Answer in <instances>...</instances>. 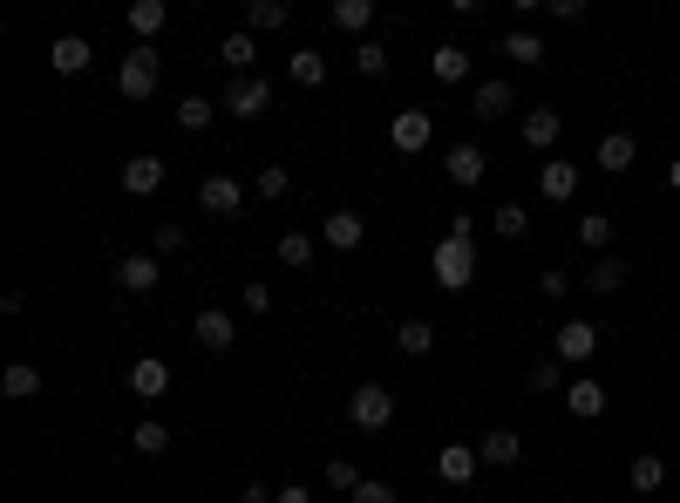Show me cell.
<instances>
[{
	"instance_id": "obj_1",
	"label": "cell",
	"mask_w": 680,
	"mask_h": 503,
	"mask_svg": "<svg viewBox=\"0 0 680 503\" xmlns=\"http://www.w3.org/2000/svg\"><path fill=\"white\" fill-rule=\"evenodd\" d=\"M157 82H164V55L150 41H137L130 55H123V68H116V89L130 95V103H150L157 95Z\"/></svg>"
},
{
	"instance_id": "obj_2",
	"label": "cell",
	"mask_w": 680,
	"mask_h": 503,
	"mask_svg": "<svg viewBox=\"0 0 680 503\" xmlns=\"http://www.w3.org/2000/svg\"><path fill=\"white\" fill-rule=\"evenodd\" d=\"M429 272H436L442 293H463V286L476 280V245H470V238H442V245L429 252Z\"/></svg>"
},
{
	"instance_id": "obj_3",
	"label": "cell",
	"mask_w": 680,
	"mask_h": 503,
	"mask_svg": "<svg viewBox=\"0 0 680 503\" xmlns=\"http://www.w3.org/2000/svg\"><path fill=\"white\" fill-rule=\"evenodd\" d=\"M347 422H355V429H388V422H395V395L382 388V382H361L355 395H347Z\"/></svg>"
},
{
	"instance_id": "obj_4",
	"label": "cell",
	"mask_w": 680,
	"mask_h": 503,
	"mask_svg": "<svg viewBox=\"0 0 680 503\" xmlns=\"http://www.w3.org/2000/svg\"><path fill=\"white\" fill-rule=\"evenodd\" d=\"M224 109H232L239 122H259L272 109V82L266 75H232V89H224Z\"/></svg>"
},
{
	"instance_id": "obj_5",
	"label": "cell",
	"mask_w": 680,
	"mask_h": 503,
	"mask_svg": "<svg viewBox=\"0 0 680 503\" xmlns=\"http://www.w3.org/2000/svg\"><path fill=\"white\" fill-rule=\"evenodd\" d=\"M239 205H245V184L239 178H224V170L197 178V211H205V218H239Z\"/></svg>"
},
{
	"instance_id": "obj_6",
	"label": "cell",
	"mask_w": 680,
	"mask_h": 503,
	"mask_svg": "<svg viewBox=\"0 0 680 503\" xmlns=\"http://www.w3.org/2000/svg\"><path fill=\"white\" fill-rule=\"evenodd\" d=\"M388 143L401 150V157H422V150L436 143V122H429V109H395V122H388Z\"/></svg>"
},
{
	"instance_id": "obj_7",
	"label": "cell",
	"mask_w": 680,
	"mask_h": 503,
	"mask_svg": "<svg viewBox=\"0 0 680 503\" xmlns=\"http://www.w3.org/2000/svg\"><path fill=\"white\" fill-rule=\"evenodd\" d=\"M551 354H559L565 367H586V361L599 354V326H592V320H565L559 334H551Z\"/></svg>"
},
{
	"instance_id": "obj_8",
	"label": "cell",
	"mask_w": 680,
	"mask_h": 503,
	"mask_svg": "<svg viewBox=\"0 0 680 503\" xmlns=\"http://www.w3.org/2000/svg\"><path fill=\"white\" fill-rule=\"evenodd\" d=\"M633 157H640V137L633 130H606V137H599V150H592V164L606 170V178H626Z\"/></svg>"
},
{
	"instance_id": "obj_9",
	"label": "cell",
	"mask_w": 680,
	"mask_h": 503,
	"mask_svg": "<svg viewBox=\"0 0 680 503\" xmlns=\"http://www.w3.org/2000/svg\"><path fill=\"white\" fill-rule=\"evenodd\" d=\"M157 280H164L157 252H130V259H116V293H157Z\"/></svg>"
},
{
	"instance_id": "obj_10",
	"label": "cell",
	"mask_w": 680,
	"mask_h": 503,
	"mask_svg": "<svg viewBox=\"0 0 680 503\" xmlns=\"http://www.w3.org/2000/svg\"><path fill=\"white\" fill-rule=\"evenodd\" d=\"M320 238L334 245V252H361V245H368V218H361V211H326Z\"/></svg>"
},
{
	"instance_id": "obj_11",
	"label": "cell",
	"mask_w": 680,
	"mask_h": 503,
	"mask_svg": "<svg viewBox=\"0 0 680 503\" xmlns=\"http://www.w3.org/2000/svg\"><path fill=\"white\" fill-rule=\"evenodd\" d=\"M442 170H449V184H484L490 178V157H484V150H476V143H457V150H449V157H442Z\"/></svg>"
},
{
	"instance_id": "obj_12",
	"label": "cell",
	"mask_w": 680,
	"mask_h": 503,
	"mask_svg": "<svg viewBox=\"0 0 680 503\" xmlns=\"http://www.w3.org/2000/svg\"><path fill=\"white\" fill-rule=\"evenodd\" d=\"M191 334H197V347H205V354H224V347L239 340V320H232V313H218V307H205Z\"/></svg>"
},
{
	"instance_id": "obj_13",
	"label": "cell",
	"mask_w": 680,
	"mask_h": 503,
	"mask_svg": "<svg viewBox=\"0 0 680 503\" xmlns=\"http://www.w3.org/2000/svg\"><path fill=\"white\" fill-rule=\"evenodd\" d=\"M123 388H130L137 401H164V395H170V367H164L157 354H143V361L130 367V382H123Z\"/></svg>"
},
{
	"instance_id": "obj_14",
	"label": "cell",
	"mask_w": 680,
	"mask_h": 503,
	"mask_svg": "<svg viewBox=\"0 0 680 503\" xmlns=\"http://www.w3.org/2000/svg\"><path fill=\"white\" fill-rule=\"evenodd\" d=\"M476 456H484L490 469H517L524 463V436L517 429H490L484 442H476Z\"/></svg>"
},
{
	"instance_id": "obj_15",
	"label": "cell",
	"mask_w": 680,
	"mask_h": 503,
	"mask_svg": "<svg viewBox=\"0 0 680 503\" xmlns=\"http://www.w3.org/2000/svg\"><path fill=\"white\" fill-rule=\"evenodd\" d=\"M626 272H633V266H626L619 252H606V259H592V266H586V293H599V299L626 293Z\"/></svg>"
},
{
	"instance_id": "obj_16",
	"label": "cell",
	"mask_w": 680,
	"mask_h": 503,
	"mask_svg": "<svg viewBox=\"0 0 680 503\" xmlns=\"http://www.w3.org/2000/svg\"><path fill=\"white\" fill-rule=\"evenodd\" d=\"M89 62H95V48L82 35H55V48H48V68H55V75H82Z\"/></svg>"
},
{
	"instance_id": "obj_17",
	"label": "cell",
	"mask_w": 680,
	"mask_h": 503,
	"mask_svg": "<svg viewBox=\"0 0 680 503\" xmlns=\"http://www.w3.org/2000/svg\"><path fill=\"white\" fill-rule=\"evenodd\" d=\"M164 178H170V170H164V157H130V164H123V191H130V197L164 191Z\"/></svg>"
},
{
	"instance_id": "obj_18",
	"label": "cell",
	"mask_w": 680,
	"mask_h": 503,
	"mask_svg": "<svg viewBox=\"0 0 680 503\" xmlns=\"http://www.w3.org/2000/svg\"><path fill=\"white\" fill-rule=\"evenodd\" d=\"M511 109H517L511 82H497V75H490V82H476V122H503Z\"/></svg>"
},
{
	"instance_id": "obj_19",
	"label": "cell",
	"mask_w": 680,
	"mask_h": 503,
	"mask_svg": "<svg viewBox=\"0 0 680 503\" xmlns=\"http://www.w3.org/2000/svg\"><path fill=\"white\" fill-rule=\"evenodd\" d=\"M559 137H565L559 109H531V116H524V150H559Z\"/></svg>"
},
{
	"instance_id": "obj_20",
	"label": "cell",
	"mask_w": 680,
	"mask_h": 503,
	"mask_svg": "<svg viewBox=\"0 0 680 503\" xmlns=\"http://www.w3.org/2000/svg\"><path fill=\"white\" fill-rule=\"evenodd\" d=\"M280 28H293L286 0H252V8H245V35H280Z\"/></svg>"
},
{
	"instance_id": "obj_21",
	"label": "cell",
	"mask_w": 680,
	"mask_h": 503,
	"mask_svg": "<svg viewBox=\"0 0 680 503\" xmlns=\"http://www.w3.org/2000/svg\"><path fill=\"white\" fill-rule=\"evenodd\" d=\"M565 409H572L578 422H599V415H606V388H599V382H586V374H578V382L565 388Z\"/></svg>"
},
{
	"instance_id": "obj_22",
	"label": "cell",
	"mask_w": 680,
	"mask_h": 503,
	"mask_svg": "<svg viewBox=\"0 0 680 503\" xmlns=\"http://www.w3.org/2000/svg\"><path fill=\"white\" fill-rule=\"evenodd\" d=\"M497 55H503V62H517V68H538V62H544V41H538L531 28H511V35L497 41Z\"/></svg>"
},
{
	"instance_id": "obj_23",
	"label": "cell",
	"mask_w": 680,
	"mask_h": 503,
	"mask_svg": "<svg viewBox=\"0 0 680 503\" xmlns=\"http://www.w3.org/2000/svg\"><path fill=\"white\" fill-rule=\"evenodd\" d=\"M476 463H484V456H476L470 442H449L442 456H436V476H442V483H470V476H476Z\"/></svg>"
},
{
	"instance_id": "obj_24",
	"label": "cell",
	"mask_w": 680,
	"mask_h": 503,
	"mask_svg": "<svg viewBox=\"0 0 680 503\" xmlns=\"http://www.w3.org/2000/svg\"><path fill=\"white\" fill-rule=\"evenodd\" d=\"M218 62L232 68V75H252V62H259V35H245V28L224 35V41H218Z\"/></svg>"
},
{
	"instance_id": "obj_25",
	"label": "cell",
	"mask_w": 680,
	"mask_h": 503,
	"mask_svg": "<svg viewBox=\"0 0 680 503\" xmlns=\"http://www.w3.org/2000/svg\"><path fill=\"white\" fill-rule=\"evenodd\" d=\"M538 191L551 197V205H565V197L578 191V164H565V157H551V164L538 170Z\"/></svg>"
},
{
	"instance_id": "obj_26",
	"label": "cell",
	"mask_w": 680,
	"mask_h": 503,
	"mask_svg": "<svg viewBox=\"0 0 680 503\" xmlns=\"http://www.w3.org/2000/svg\"><path fill=\"white\" fill-rule=\"evenodd\" d=\"M0 395H8V401H35V395H41V367H35V361H8V374H0Z\"/></svg>"
},
{
	"instance_id": "obj_27",
	"label": "cell",
	"mask_w": 680,
	"mask_h": 503,
	"mask_svg": "<svg viewBox=\"0 0 680 503\" xmlns=\"http://www.w3.org/2000/svg\"><path fill=\"white\" fill-rule=\"evenodd\" d=\"M326 21H334L341 35H368V28H374V0H334V8H326Z\"/></svg>"
},
{
	"instance_id": "obj_28",
	"label": "cell",
	"mask_w": 680,
	"mask_h": 503,
	"mask_svg": "<svg viewBox=\"0 0 680 503\" xmlns=\"http://www.w3.org/2000/svg\"><path fill=\"white\" fill-rule=\"evenodd\" d=\"M164 21H170L164 0H137V8H130V35H137V41H157V35H164Z\"/></svg>"
},
{
	"instance_id": "obj_29",
	"label": "cell",
	"mask_w": 680,
	"mask_h": 503,
	"mask_svg": "<svg viewBox=\"0 0 680 503\" xmlns=\"http://www.w3.org/2000/svg\"><path fill=\"white\" fill-rule=\"evenodd\" d=\"M429 68H436V82H463V75H470V48L463 41H442L436 55H429Z\"/></svg>"
},
{
	"instance_id": "obj_30",
	"label": "cell",
	"mask_w": 680,
	"mask_h": 503,
	"mask_svg": "<svg viewBox=\"0 0 680 503\" xmlns=\"http://www.w3.org/2000/svg\"><path fill=\"white\" fill-rule=\"evenodd\" d=\"M395 347H401L409 361H422V354L436 347V326H429V320H401V326H395Z\"/></svg>"
},
{
	"instance_id": "obj_31",
	"label": "cell",
	"mask_w": 680,
	"mask_h": 503,
	"mask_svg": "<svg viewBox=\"0 0 680 503\" xmlns=\"http://www.w3.org/2000/svg\"><path fill=\"white\" fill-rule=\"evenodd\" d=\"M286 75L299 89H320L326 82V55H320V48H299V55H286Z\"/></svg>"
},
{
	"instance_id": "obj_32",
	"label": "cell",
	"mask_w": 680,
	"mask_h": 503,
	"mask_svg": "<svg viewBox=\"0 0 680 503\" xmlns=\"http://www.w3.org/2000/svg\"><path fill=\"white\" fill-rule=\"evenodd\" d=\"M578 245L606 259V252H613V218L606 211H586V218H578Z\"/></svg>"
},
{
	"instance_id": "obj_33",
	"label": "cell",
	"mask_w": 680,
	"mask_h": 503,
	"mask_svg": "<svg viewBox=\"0 0 680 503\" xmlns=\"http://www.w3.org/2000/svg\"><path fill=\"white\" fill-rule=\"evenodd\" d=\"M130 449H137V456H164V449H170V429H164L157 415H143L137 429H130Z\"/></svg>"
},
{
	"instance_id": "obj_34",
	"label": "cell",
	"mask_w": 680,
	"mask_h": 503,
	"mask_svg": "<svg viewBox=\"0 0 680 503\" xmlns=\"http://www.w3.org/2000/svg\"><path fill=\"white\" fill-rule=\"evenodd\" d=\"M347 62H355V75H361V82H382V75H388V48H382V41H361Z\"/></svg>"
},
{
	"instance_id": "obj_35",
	"label": "cell",
	"mask_w": 680,
	"mask_h": 503,
	"mask_svg": "<svg viewBox=\"0 0 680 503\" xmlns=\"http://www.w3.org/2000/svg\"><path fill=\"white\" fill-rule=\"evenodd\" d=\"M626 483H633L640 496H653V490L667 483V463H660V456H633V469H626Z\"/></svg>"
},
{
	"instance_id": "obj_36",
	"label": "cell",
	"mask_w": 680,
	"mask_h": 503,
	"mask_svg": "<svg viewBox=\"0 0 680 503\" xmlns=\"http://www.w3.org/2000/svg\"><path fill=\"white\" fill-rule=\"evenodd\" d=\"M565 388H572V382H565V361H559V354L531 367V395H565Z\"/></svg>"
},
{
	"instance_id": "obj_37",
	"label": "cell",
	"mask_w": 680,
	"mask_h": 503,
	"mask_svg": "<svg viewBox=\"0 0 680 503\" xmlns=\"http://www.w3.org/2000/svg\"><path fill=\"white\" fill-rule=\"evenodd\" d=\"M211 116H218V109L205 103V95H184V103H178V130L197 137V130H211Z\"/></svg>"
},
{
	"instance_id": "obj_38",
	"label": "cell",
	"mask_w": 680,
	"mask_h": 503,
	"mask_svg": "<svg viewBox=\"0 0 680 503\" xmlns=\"http://www.w3.org/2000/svg\"><path fill=\"white\" fill-rule=\"evenodd\" d=\"M490 224H497V238H524V232H531V211H524V205H497Z\"/></svg>"
},
{
	"instance_id": "obj_39",
	"label": "cell",
	"mask_w": 680,
	"mask_h": 503,
	"mask_svg": "<svg viewBox=\"0 0 680 503\" xmlns=\"http://www.w3.org/2000/svg\"><path fill=\"white\" fill-rule=\"evenodd\" d=\"M259 197H266V205H280V197H293V178H286L280 164H259Z\"/></svg>"
},
{
	"instance_id": "obj_40",
	"label": "cell",
	"mask_w": 680,
	"mask_h": 503,
	"mask_svg": "<svg viewBox=\"0 0 680 503\" xmlns=\"http://www.w3.org/2000/svg\"><path fill=\"white\" fill-rule=\"evenodd\" d=\"M280 266H313V238L307 232H286L280 238Z\"/></svg>"
},
{
	"instance_id": "obj_41",
	"label": "cell",
	"mask_w": 680,
	"mask_h": 503,
	"mask_svg": "<svg viewBox=\"0 0 680 503\" xmlns=\"http://www.w3.org/2000/svg\"><path fill=\"white\" fill-rule=\"evenodd\" d=\"M326 483H334V490H347V496H355V490L368 483V476H361L355 463H347V456H334V463H326Z\"/></svg>"
},
{
	"instance_id": "obj_42",
	"label": "cell",
	"mask_w": 680,
	"mask_h": 503,
	"mask_svg": "<svg viewBox=\"0 0 680 503\" xmlns=\"http://www.w3.org/2000/svg\"><path fill=\"white\" fill-rule=\"evenodd\" d=\"M150 245H157V259H164V252H184V224H178V218H164L157 232H150Z\"/></svg>"
},
{
	"instance_id": "obj_43",
	"label": "cell",
	"mask_w": 680,
	"mask_h": 503,
	"mask_svg": "<svg viewBox=\"0 0 680 503\" xmlns=\"http://www.w3.org/2000/svg\"><path fill=\"white\" fill-rule=\"evenodd\" d=\"M347 503H395V490H388V483H374V476H368V483H361L355 496H347Z\"/></svg>"
},
{
	"instance_id": "obj_44",
	"label": "cell",
	"mask_w": 680,
	"mask_h": 503,
	"mask_svg": "<svg viewBox=\"0 0 680 503\" xmlns=\"http://www.w3.org/2000/svg\"><path fill=\"white\" fill-rule=\"evenodd\" d=\"M245 307H252V313H272V286L252 280V286H245Z\"/></svg>"
},
{
	"instance_id": "obj_45",
	"label": "cell",
	"mask_w": 680,
	"mask_h": 503,
	"mask_svg": "<svg viewBox=\"0 0 680 503\" xmlns=\"http://www.w3.org/2000/svg\"><path fill=\"white\" fill-rule=\"evenodd\" d=\"M272 503H313V483H280V490H272Z\"/></svg>"
},
{
	"instance_id": "obj_46",
	"label": "cell",
	"mask_w": 680,
	"mask_h": 503,
	"mask_svg": "<svg viewBox=\"0 0 680 503\" xmlns=\"http://www.w3.org/2000/svg\"><path fill=\"white\" fill-rule=\"evenodd\" d=\"M538 286H544V299H565V293H572V272H544Z\"/></svg>"
},
{
	"instance_id": "obj_47",
	"label": "cell",
	"mask_w": 680,
	"mask_h": 503,
	"mask_svg": "<svg viewBox=\"0 0 680 503\" xmlns=\"http://www.w3.org/2000/svg\"><path fill=\"white\" fill-rule=\"evenodd\" d=\"M544 14H551V21H578L586 8H578V0H544Z\"/></svg>"
},
{
	"instance_id": "obj_48",
	"label": "cell",
	"mask_w": 680,
	"mask_h": 503,
	"mask_svg": "<svg viewBox=\"0 0 680 503\" xmlns=\"http://www.w3.org/2000/svg\"><path fill=\"white\" fill-rule=\"evenodd\" d=\"M239 503H272V490H259V483H252V490H239Z\"/></svg>"
},
{
	"instance_id": "obj_49",
	"label": "cell",
	"mask_w": 680,
	"mask_h": 503,
	"mask_svg": "<svg viewBox=\"0 0 680 503\" xmlns=\"http://www.w3.org/2000/svg\"><path fill=\"white\" fill-rule=\"evenodd\" d=\"M667 184H673V197H680V157H673V164H667Z\"/></svg>"
}]
</instances>
